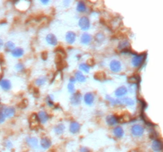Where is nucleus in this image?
<instances>
[{
  "mask_svg": "<svg viewBox=\"0 0 163 152\" xmlns=\"http://www.w3.org/2000/svg\"><path fill=\"white\" fill-rule=\"evenodd\" d=\"M78 26L81 28V30L83 31H88L90 29V20L89 18L86 16H83L79 19L78 22Z\"/></svg>",
  "mask_w": 163,
  "mask_h": 152,
  "instance_id": "3",
  "label": "nucleus"
},
{
  "mask_svg": "<svg viewBox=\"0 0 163 152\" xmlns=\"http://www.w3.org/2000/svg\"><path fill=\"white\" fill-rule=\"evenodd\" d=\"M46 42H47V44H49L51 46H56L57 44V43H58L57 37H56L54 34H53V33H49V34L46 36Z\"/></svg>",
  "mask_w": 163,
  "mask_h": 152,
  "instance_id": "17",
  "label": "nucleus"
},
{
  "mask_svg": "<svg viewBox=\"0 0 163 152\" xmlns=\"http://www.w3.org/2000/svg\"><path fill=\"white\" fill-rule=\"evenodd\" d=\"M14 68H15V70L17 71H23L25 69V66L23 63H18L16 64Z\"/></svg>",
  "mask_w": 163,
  "mask_h": 152,
  "instance_id": "33",
  "label": "nucleus"
},
{
  "mask_svg": "<svg viewBox=\"0 0 163 152\" xmlns=\"http://www.w3.org/2000/svg\"><path fill=\"white\" fill-rule=\"evenodd\" d=\"M68 91L70 93H74L76 92V88H75V85L72 84V83H69L67 86Z\"/></svg>",
  "mask_w": 163,
  "mask_h": 152,
  "instance_id": "32",
  "label": "nucleus"
},
{
  "mask_svg": "<svg viewBox=\"0 0 163 152\" xmlns=\"http://www.w3.org/2000/svg\"><path fill=\"white\" fill-rule=\"evenodd\" d=\"M46 102L48 106H50V107L53 106L54 102H53V96H51V95L47 96L46 98Z\"/></svg>",
  "mask_w": 163,
  "mask_h": 152,
  "instance_id": "31",
  "label": "nucleus"
},
{
  "mask_svg": "<svg viewBox=\"0 0 163 152\" xmlns=\"http://www.w3.org/2000/svg\"><path fill=\"white\" fill-rule=\"evenodd\" d=\"M120 105H126V106H134L135 105V100L130 98L124 97V98L119 99Z\"/></svg>",
  "mask_w": 163,
  "mask_h": 152,
  "instance_id": "12",
  "label": "nucleus"
},
{
  "mask_svg": "<svg viewBox=\"0 0 163 152\" xmlns=\"http://www.w3.org/2000/svg\"><path fill=\"white\" fill-rule=\"evenodd\" d=\"M92 41L91 35L88 33H84L81 37V43L84 45H88Z\"/></svg>",
  "mask_w": 163,
  "mask_h": 152,
  "instance_id": "13",
  "label": "nucleus"
},
{
  "mask_svg": "<svg viewBox=\"0 0 163 152\" xmlns=\"http://www.w3.org/2000/svg\"><path fill=\"white\" fill-rule=\"evenodd\" d=\"M0 74H1V68H0Z\"/></svg>",
  "mask_w": 163,
  "mask_h": 152,
  "instance_id": "40",
  "label": "nucleus"
},
{
  "mask_svg": "<svg viewBox=\"0 0 163 152\" xmlns=\"http://www.w3.org/2000/svg\"><path fill=\"white\" fill-rule=\"evenodd\" d=\"M0 102H1V98H0Z\"/></svg>",
  "mask_w": 163,
  "mask_h": 152,
  "instance_id": "41",
  "label": "nucleus"
},
{
  "mask_svg": "<svg viewBox=\"0 0 163 152\" xmlns=\"http://www.w3.org/2000/svg\"><path fill=\"white\" fill-rule=\"evenodd\" d=\"M5 146H6V147L8 148V149H11V148H12V143H11V141H7L6 144H5Z\"/></svg>",
  "mask_w": 163,
  "mask_h": 152,
  "instance_id": "35",
  "label": "nucleus"
},
{
  "mask_svg": "<svg viewBox=\"0 0 163 152\" xmlns=\"http://www.w3.org/2000/svg\"><path fill=\"white\" fill-rule=\"evenodd\" d=\"M0 87L3 90H10L11 88V81L6 78H3L2 80H0Z\"/></svg>",
  "mask_w": 163,
  "mask_h": 152,
  "instance_id": "21",
  "label": "nucleus"
},
{
  "mask_svg": "<svg viewBox=\"0 0 163 152\" xmlns=\"http://www.w3.org/2000/svg\"><path fill=\"white\" fill-rule=\"evenodd\" d=\"M106 122L109 126H115V124H117L118 122H119V118L116 116L111 114V115L107 116Z\"/></svg>",
  "mask_w": 163,
  "mask_h": 152,
  "instance_id": "18",
  "label": "nucleus"
},
{
  "mask_svg": "<svg viewBox=\"0 0 163 152\" xmlns=\"http://www.w3.org/2000/svg\"><path fill=\"white\" fill-rule=\"evenodd\" d=\"M3 47H4L6 52H11L14 48H15V44H14V43L12 41H7V43L5 44Z\"/></svg>",
  "mask_w": 163,
  "mask_h": 152,
  "instance_id": "26",
  "label": "nucleus"
},
{
  "mask_svg": "<svg viewBox=\"0 0 163 152\" xmlns=\"http://www.w3.org/2000/svg\"><path fill=\"white\" fill-rule=\"evenodd\" d=\"M145 59H146V55L145 54L135 55L130 60V63L134 68H139L143 63V61L145 60Z\"/></svg>",
  "mask_w": 163,
  "mask_h": 152,
  "instance_id": "1",
  "label": "nucleus"
},
{
  "mask_svg": "<svg viewBox=\"0 0 163 152\" xmlns=\"http://www.w3.org/2000/svg\"><path fill=\"white\" fill-rule=\"evenodd\" d=\"M151 148L155 152H161L163 148L162 143L161 140L158 139H154V141L152 142V144H151Z\"/></svg>",
  "mask_w": 163,
  "mask_h": 152,
  "instance_id": "11",
  "label": "nucleus"
},
{
  "mask_svg": "<svg viewBox=\"0 0 163 152\" xmlns=\"http://www.w3.org/2000/svg\"><path fill=\"white\" fill-rule=\"evenodd\" d=\"M94 101H95V96L93 93L91 92L85 93L84 96V102L87 105H91L94 103Z\"/></svg>",
  "mask_w": 163,
  "mask_h": 152,
  "instance_id": "16",
  "label": "nucleus"
},
{
  "mask_svg": "<svg viewBox=\"0 0 163 152\" xmlns=\"http://www.w3.org/2000/svg\"><path fill=\"white\" fill-rule=\"evenodd\" d=\"M26 143L30 147L33 148V149H37L38 147V141H37V138H35V137H26Z\"/></svg>",
  "mask_w": 163,
  "mask_h": 152,
  "instance_id": "9",
  "label": "nucleus"
},
{
  "mask_svg": "<svg viewBox=\"0 0 163 152\" xmlns=\"http://www.w3.org/2000/svg\"><path fill=\"white\" fill-rule=\"evenodd\" d=\"M80 152H91V150L87 147H83L80 149Z\"/></svg>",
  "mask_w": 163,
  "mask_h": 152,
  "instance_id": "36",
  "label": "nucleus"
},
{
  "mask_svg": "<svg viewBox=\"0 0 163 152\" xmlns=\"http://www.w3.org/2000/svg\"><path fill=\"white\" fill-rule=\"evenodd\" d=\"M0 110L3 113L5 118H12L15 115V109L12 106H2L0 108Z\"/></svg>",
  "mask_w": 163,
  "mask_h": 152,
  "instance_id": "5",
  "label": "nucleus"
},
{
  "mask_svg": "<svg viewBox=\"0 0 163 152\" xmlns=\"http://www.w3.org/2000/svg\"><path fill=\"white\" fill-rule=\"evenodd\" d=\"M40 145H41V148L47 150L52 145V142L47 137H43V138H41V141H40Z\"/></svg>",
  "mask_w": 163,
  "mask_h": 152,
  "instance_id": "20",
  "label": "nucleus"
},
{
  "mask_svg": "<svg viewBox=\"0 0 163 152\" xmlns=\"http://www.w3.org/2000/svg\"><path fill=\"white\" fill-rule=\"evenodd\" d=\"M11 55L14 58H21L24 55V50L22 48H15L11 52Z\"/></svg>",
  "mask_w": 163,
  "mask_h": 152,
  "instance_id": "22",
  "label": "nucleus"
},
{
  "mask_svg": "<svg viewBox=\"0 0 163 152\" xmlns=\"http://www.w3.org/2000/svg\"><path fill=\"white\" fill-rule=\"evenodd\" d=\"M144 132H145V128L140 124H134L130 128V132L135 137L142 136Z\"/></svg>",
  "mask_w": 163,
  "mask_h": 152,
  "instance_id": "2",
  "label": "nucleus"
},
{
  "mask_svg": "<svg viewBox=\"0 0 163 152\" xmlns=\"http://www.w3.org/2000/svg\"><path fill=\"white\" fill-rule=\"evenodd\" d=\"M37 117L39 123H41V124H46V122L48 121L50 116L45 111H40L37 114Z\"/></svg>",
  "mask_w": 163,
  "mask_h": 152,
  "instance_id": "10",
  "label": "nucleus"
},
{
  "mask_svg": "<svg viewBox=\"0 0 163 152\" xmlns=\"http://www.w3.org/2000/svg\"><path fill=\"white\" fill-rule=\"evenodd\" d=\"M65 126L64 124H58L54 128V132L57 135H62L65 132Z\"/></svg>",
  "mask_w": 163,
  "mask_h": 152,
  "instance_id": "24",
  "label": "nucleus"
},
{
  "mask_svg": "<svg viewBox=\"0 0 163 152\" xmlns=\"http://www.w3.org/2000/svg\"><path fill=\"white\" fill-rule=\"evenodd\" d=\"M75 83H76V79H75V78H74L73 76H72V77H70L69 83H72V84H75Z\"/></svg>",
  "mask_w": 163,
  "mask_h": 152,
  "instance_id": "37",
  "label": "nucleus"
},
{
  "mask_svg": "<svg viewBox=\"0 0 163 152\" xmlns=\"http://www.w3.org/2000/svg\"><path fill=\"white\" fill-rule=\"evenodd\" d=\"M127 93H128V89L126 87H124V86L118 87L115 91V97L119 98H124Z\"/></svg>",
  "mask_w": 163,
  "mask_h": 152,
  "instance_id": "8",
  "label": "nucleus"
},
{
  "mask_svg": "<svg viewBox=\"0 0 163 152\" xmlns=\"http://www.w3.org/2000/svg\"><path fill=\"white\" fill-rule=\"evenodd\" d=\"M109 68L111 70V71L114 72V73H119L122 71L123 65L122 63L120 60L117 59H113L111 60L109 63Z\"/></svg>",
  "mask_w": 163,
  "mask_h": 152,
  "instance_id": "4",
  "label": "nucleus"
},
{
  "mask_svg": "<svg viewBox=\"0 0 163 152\" xmlns=\"http://www.w3.org/2000/svg\"><path fill=\"white\" fill-rule=\"evenodd\" d=\"M76 40V34L72 31H69L65 34V41L69 44H72Z\"/></svg>",
  "mask_w": 163,
  "mask_h": 152,
  "instance_id": "15",
  "label": "nucleus"
},
{
  "mask_svg": "<svg viewBox=\"0 0 163 152\" xmlns=\"http://www.w3.org/2000/svg\"><path fill=\"white\" fill-rule=\"evenodd\" d=\"M76 11L80 12V13H85V11H87V6L85 4V2H78L76 5Z\"/></svg>",
  "mask_w": 163,
  "mask_h": 152,
  "instance_id": "25",
  "label": "nucleus"
},
{
  "mask_svg": "<svg viewBox=\"0 0 163 152\" xmlns=\"http://www.w3.org/2000/svg\"><path fill=\"white\" fill-rule=\"evenodd\" d=\"M81 129V124L78 122L72 121L69 124V132L72 134H76L80 132Z\"/></svg>",
  "mask_w": 163,
  "mask_h": 152,
  "instance_id": "19",
  "label": "nucleus"
},
{
  "mask_svg": "<svg viewBox=\"0 0 163 152\" xmlns=\"http://www.w3.org/2000/svg\"><path fill=\"white\" fill-rule=\"evenodd\" d=\"M112 134L117 139H121L124 135V130L121 126H116L112 129Z\"/></svg>",
  "mask_w": 163,
  "mask_h": 152,
  "instance_id": "14",
  "label": "nucleus"
},
{
  "mask_svg": "<svg viewBox=\"0 0 163 152\" xmlns=\"http://www.w3.org/2000/svg\"><path fill=\"white\" fill-rule=\"evenodd\" d=\"M41 4H43V5L49 4V3H50V1H49V0H47V1H45V0H41Z\"/></svg>",
  "mask_w": 163,
  "mask_h": 152,
  "instance_id": "39",
  "label": "nucleus"
},
{
  "mask_svg": "<svg viewBox=\"0 0 163 152\" xmlns=\"http://www.w3.org/2000/svg\"><path fill=\"white\" fill-rule=\"evenodd\" d=\"M129 46H130V42H129L127 40H123V41H122L120 42V44H119L118 49L125 51V49L128 48Z\"/></svg>",
  "mask_w": 163,
  "mask_h": 152,
  "instance_id": "27",
  "label": "nucleus"
},
{
  "mask_svg": "<svg viewBox=\"0 0 163 152\" xmlns=\"http://www.w3.org/2000/svg\"><path fill=\"white\" fill-rule=\"evenodd\" d=\"M3 46H4V42H3V41L0 38V50L3 48Z\"/></svg>",
  "mask_w": 163,
  "mask_h": 152,
  "instance_id": "38",
  "label": "nucleus"
},
{
  "mask_svg": "<svg viewBox=\"0 0 163 152\" xmlns=\"http://www.w3.org/2000/svg\"><path fill=\"white\" fill-rule=\"evenodd\" d=\"M79 69L80 71L85 72V73H89L90 71V66L88 63H82L79 65Z\"/></svg>",
  "mask_w": 163,
  "mask_h": 152,
  "instance_id": "28",
  "label": "nucleus"
},
{
  "mask_svg": "<svg viewBox=\"0 0 163 152\" xmlns=\"http://www.w3.org/2000/svg\"><path fill=\"white\" fill-rule=\"evenodd\" d=\"M30 6L29 1H17L15 2V8L20 11H26Z\"/></svg>",
  "mask_w": 163,
  "mask_h": 152,
  "instance_id": "6",
  "label": "nucleus"
},
{
  "mask_svg": "<svg viewBox=\"0 0 163 152\" xmlns=\"http://www.w3.org/2000/svg\"><path fill=\"white\" fill-rule=\"evenodd\" d=\"M95 41H96L97 43L99 44H101L103 43V42L105 40V36L104 34L103 33H97L96 34V36H95Z\"/></svg>",
  "mask_w": 163,
  "mask_h": 152,
  "instance_id": "30",
  "label": "nucleus"
},
{
  "mask_svg": "<svg viewBox=\"0 0 163 152\" xmlns=\"http://www.w3.org/2000/svg\"><path fill=\"white\" fill-rule=\"evenodd\" d=\"M81 99H82V96H81V93L80 92H75L74 93H72V97L70 98V102H71L72 105L76 106V105L81 104Z\"/></svg>",
  "mask_w": 163,
  "mask_h": 152,
  "instance_id": "7",
  "label": "nucleus"
},
{
  "mask_svg": "<svg viewBox=\"0 0 163 152\" xmlns=\"http://www.w3.org/2000/svg\"><path fill=\"white\" fill-rule=\"evenodd\" d=\"M5 120H6V118H5L4 115H3V113H2V111L0 110V124L4 123Z\"/></svg>",
  "mask_w": 163,
  "mask_h": 152,
  "instance_id": "34",
  "label": "nucleus"
},
{
  "mask_svg": "<svg viewBox=\"0 0 163 152\" xmlns=\"http://www.w3.org/2000/svg\"><path fill=\"white\" fill-rule=\"evenodd\" d=\"M46 81H47V78L46 77H39V78H37L36 80H35V85L37 86V87H41V86H43V85L46 84Z\"/></svg>",
  "mask_w": 163,
  "mask_h": 152,
  "instance_id": "29",
  "label": "nucleus"
},
{
  "mask_svg": "<svg viewBox=\"0 0 163 152\" xmlns=\"http://www.w3.org/2000/svg\"><path fill=\"white\" fill-rule=\"evenodd\" d=\"M73 77L75 78L76 81H78L79 83H85V81H86V77L80 71H77L75 72V75Z\"/></svg>",
  "mask_w": 163,
  "mask_h": 152,
  "instance_id": "23",
  "label": "nucleus"
}]
</instances>
